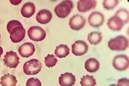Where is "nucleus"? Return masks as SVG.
Returning a JSON list of instances; mask_svg holds the SVG:
<instances>
[{
	"label": "nucleus",
	"mask_w": 129,
	"mask_h": 86,
	"mask_svg": "<svg viewBox=\"0 0 129 86\" xmlns=\"http://www.w3.org/2000/svg\"><path fill=\"white\" fill-rule=\"evenodd\" d=\"M26 86H42V83L39 79L31 78L27 81Z\"/></svg>",
	"instance_id": "obj_26"
},
{
	"label": "nucleus",
	"mask_w": 129,
	"mask_h": 86,
	"mask_svg": "<svg viewBox=\"0 0 129 86\" xmlns=\"http://www.w3.org/2000/svg\"><path fill=\"white\" fill-rule=\"evenodd\" d=\"M9 33L11 41L14 43H18L24 39L25 30L23 26H17L13 28Z\"/></svg>",
	"instance_id": "obj_6"
},
{
	"label": "nucleus",
	"mask_w": 129,
	"mask_h": 86,
	"mask_svg": "<svg viewBox=\"0 0 129 86\" xmlns=\"http://www.w3.org/2000/svg\"><path fill=\"white\" fill-rule=\"evenodd\" d=\"M28 36L34 41H41L46 36L45 31L40 26H33L28 30Z\"/></svg>",
	"instance_id": "obj_4"
},
{
	"label": "nucleus",
	"mask_w": 129,
	"mask_h": 86,
	"mask_svg": "<svg viewBox=\"0 0 129 86\" xmlns=\"http://www.w3.org/2000/svg\"><path fill=\"white\" fill-rule=\"evenodd\" d=\"M109 86H117V85H116V84H111V85H110Z\"/></svg>",
	"instance_id": "obj_30"
},
{
	"label": "nucleus",
	"mask_w": 129,
	"mask_h": 86,
	"mask_svg": "<svg viewBox=\"0 0 129 86\" xmlns=\"http://www.w3.org/2000/svg\"><path fill=\"white\" fill-rule=\"evenodd\" d=\"M107 25L109 29L113 31H119L123 28L124 23L117 16L114 15L109 19L107 22Z\"/></svg>",
	"instance_id": "obj_13"
},
{
	"label": "nucleus",
	"mask_w": 129,
	"mask_h": 86,
	"mask_svg": "<svg viewBox=\"0 0 129 86\" xmlns=\"http://www.w3.org/2000/svg\"><path fill=\"white\" fill-rule=\"evenodd\" d=\"M110 49L113 51H125L128 47V40L123 36H118L109 40L108 43Z\"/></svg>",
	"instance_id": "obj_1"
},
{
	"label": "nucleus",
	"mask_w": 129,
	"mask_h": 86,
	"mask_svg": "<svg viewBox=\"0 0 129 86\" xmlns=\"http://www.w3.org/2000/svg\"><path fill=\"white\" fill-rule=\"evenodd\" d=\"M36 11L35 4L30 2H28L23 5L21 9V14L25 18H30L33 15Z\"/></svg>",
	"instance_id": "obj_16"
},
{
	"label": "nucleus",
	"mask_w": 129,
	"mask_h": 86,
	"mask_svg": "<svg viewBox=\"0 0 129 86\" xmlns=\"http://www.w3.org/2000/svg\"><path fill=\"white\" fill-rule=\"evenodd\" d=\"M118 0H104L103 1V6L107 10H113L119 3Z\"/></svg>",
	"instance_id": "obj_23"
},
{
	"label": "nucleus",
	"mask_w": 129,
	"mask_h": 86,
	"mask_svg": "<svg viewBox=\"0 0 129 86\" xmlns=\"http://www.w3.org/2000/svg\"><path fill=\"white\" fill-rule=\"evenodd\" d=\"M85 68L88 72L94 73L99 70L100 63L96 59L94 58H89L85 62Z\"/></svg>",
	"instance_id": "obj_17"
},
{
	"label": "nucleus",
	"mask_w": 129,
	"mask_h": 86,
	"mask_svg": "<svg viewBox=\"0 0 129 86\" xmlns=\"http://www.w3.org/2000/svg\"><path fill=\"white\" fill-rule=\"evenodd\" d=\"M55 54L56 57L60 58H65L70 54V48L66 45H60L56 47L55 51Z\"/></svg>",
	"instance_id": "obj_19"
},
{
	"label": "nucleus",
	"mask_w": 129,
	"mask_h": 86,
	"mask_svg": "<svg viewBox=\"0 0 129 86\" xmlns=\"http://www.w3.org/2000/svg\"><path fill=\"white\" fill-rule=\"evenodd\" d=\"M80 84L81 86H95L96 82L92 76L87 75L83 76L82 78Z\"/></svg>",
	"instance_id": "obj_21"
},
{
	"label": "nucleus",
	"mask_w": 129,
	"mask_h": 86,
	"mask_svg": "<svg viewBox=\"0 0 129 86\" xmlns=\"http://www.w3.org/2000/svg\"><path fill=\"white\" fill-rule=\"evenodd\" d=\"M57 62H58V59L52 54H47V56L45 58V65L49 68L55 66Z\"/></svg>",
	"instance_id": "obj_24"
},
{
	"label": "nucleus",
	"mask_w": 129,
	"mask_h": 86,
	"mask_svg": "<svg viewBox=\"0 0 129 86\" xmlns=\"http://www.w3.org/2000/svg\"><path fill=\"white\" fill-rule=\"evenodd\" d=\"M4 62L6 66L11 69L16 68L20 63L17 53L13 51L7 52L4 57Z\"/></svg>",
	"instance_id": "obj_9"
},
{
	"label": "nucleus",
	"mask_w": 129,
	"mask_h": 86,
	"mask_svg": "<svg viewBox=\"0 0 129 86\" xmlns=\"http://www.w3.org/2000/svg\"><path fill=\"white\" fill-rule=\"evenodd\" d=\"M73 7V2L72 1H63L55 8V13L60 18H65L70 14Z\"/></svg>",
	"instance_id": "obj_2"
},
{
	"label": "nucleus",
	"mask_w": 129,
	"mask_h": 86,
	"mask_svg": "<svg viewBox=\"0 0 129 86\" xmlns=\"http://www.w3.org/2000/svg\"><path fill=\"white\" fill-rule=\"evenodd\" d=\"M75 82V76L70 73L62 74L59 78V83L61 86H73Z\"/></svg>",
	"instance_id": "obj_14"
},
{
	"label": "nucleus",
	"mask_w": 129,
	"mask_h": 86,
	"mask_svg": "<svg viewBox=\"0 0 129 86\" xmlns=\"http://www.w3.org/2000/svg\"><path fill=\"white\" fill-rule=\"evenodd\" d=\"M17 26H23V25L19 21L16 20H12L9 22L8 25H7V30H8L9 33H10L11 30L13 28L17 27Z\"/></svg>",
	"instance_id": "obj_25"
},
{
	"label": "nucleus",
	"mask_w": 129,
	"mask_h": 86,
	"mask_svg": "<svg viewBox=\"0 0 129 86\" xmlns=\"http://www.w3.org/2000/svg\"><path fill=\"white\" fill-rule=\"evenodd\" d=\"M88 22L92 27L99 28L103 25L104 22V16L100 12H92L89 16Z\"/></svg>",
	"instance_id": "obj_7"
},
{
	"label": "nucleus",
	"mask_w": 129,
	"mask_h": 86,
	"mask_svg": "<svg viewBox=\"0 0 129 86\" xmlns=\"http://www.w3.org/2000/svg\"><path fill=\"white\" fill-rule=\"evenodd\" d=\"M116 16H117L125 24H127L129 20V14L128 11L126 10L125 9H121L116 12L115 15Z\"/></svg>",
	"instance_id": "obj_22"
},
{
	"label": "nucleus",
	"mask_w": 129,
	"mask_h": 86,
	"mask_svg": "<svg viewBox=\"0 0 129 86\" xmlns=\"http://www.w3.org/2000/svg\"><path fill=\"white\" fill-rule=\"evenodd\" d=\"M10 2H11V3L13 4V5H18L19 4H20V3H21V1H10Z\"/></svg>",
	"instance_id": "obj_28"
},
{
	"label": "nucleus",
	"mask_w": 129,
	"mask_h": 86,
	"mask_svg": "<svg viewBox=\"0 0 129 86\" xmlns=\"http://www.w3.org/2000/svg\"><path fill=\"white\" fill-rule=\"evenodd\" d=\"M114 68L118 71H125L129 66L128 57L126 55L120 54L116 56L113 60Z\"/></svg>",
	"instance_id": "obj_5"
},
{
	"label": "nucleus",
	"mask_w": 129,
	"mask_h": 86,
	"mask_svg": "<svg viewBox=\"0 0 129 86\" xmlns=\"http://www.w3.org/2000/svg\"><path fill=\"white\" fill-rule=\"evenodd\" d=\"M89 46L87 43L82 40L76 41L72 45V53L76 56H81L86 53Z\"/></svg>",
	"instance_id": "obj_8"
},
{
	"label": "nucleus",
	"mask_w": 129,
	"mask_h": 86,
	"mask_svg": "<svg viewBox=\"0 0 129 86\" xmlns=\"http://www.w3.org/2000/svg\"><path fill=\"white\" fill-rule=\"evenodd\" d=\"M17 80L15 76L10 74L2 76L1 78V84L2 86H16Z\"/></svg>",
	"instance_id": "obj_18"
},
{
	"label": "nucleus",
	"mask_w": 129,
	"mask_h": 86,
	"mask_svg": "<svg viewBox=\"0 0 129 86\" xmlns=\"http://www.w3.org/2000/svg\"><path fill=\"white\" fill-rule=\"evenodd\" d=\"M35 47L31 42H25L20 45L19 48V53L24 58H28L32 56L35 52Z\"/></svg>",
	"instance_id": "obj_12"
},
{
	"label": "nucleus",
	"mask_w": 129,
	"mask_h": 86,
	"mask_svg": "<svg viewBox=\"0 0 129 86\" xmlns=\"http://www.w3.org/2000/svg\"><path fill=\"white\" fill-rule=\"evenodd\" d=\"M52 17V13L47 9H42L39 11L36 15V20L38 23L46 25L49 23Z\"/></svg>",
	"instance_id": "obj_15"
},
{
	"label": "nucleus",
	"mask_w": 129,
	"mask_h": 86,
	"mask_svg": "<svg viewBox=\"0 0 129 86\" xmlns=\"http://www.w3.org/2000/svg\"><path fill=\"white\" fill-rule=\"evenodd\" d=\"M102 33L98 31L91 32L87 36V40L91 44L95 45L99 44L102 41Z\"/></svg>",
	"instance_id": "obj_20"
},
{
	"label": "nucleus",
	"mask_w": 129,
	"mask_h": 86,
	"mask_svg": "<svg viewBox=\"0 0 129 86\" xmlns=\"http://www.w3.org/2000/svg\"><path fill=\"white\" fill-rule=\"evenodd\" d=\"M96 6L95 0H80L77 2V9L81 13H85L94 9Z\"/></svg>",
	"instance_id": "obj_11"
},
{
	"label": "nucleus",
	"mask_w": 129,
	"mask_h": 86,
	"mask_svg": "<svg viewBox=\"0 0 129 86\" xmlns=\"http://www.w3.org/2000/svg\"><path fill=\"white\" fill-rule=\"evenodd\" d=\"M0 39H1V33H0Z\"/></svg>",
	"instance_id": "obj_31"
},
{
	"label": "nucleus",
	"mask_w": 129,
	"mask_h": 86,
	"mask_svg": "<svg viewBox=\"0 0 129 86\" xmlns=\"http://www.w3.org/2000/svg\"><path fill=\"white\" fill-rule=\"evenodd\" d=\"M3 49H2V48L0 46V57H1L2 54H3Z\"/></svg>",
	"instance_id": "obj_29"
},
{
	"label": "nucleus",
	"mask_w": 129,
	"mask_h": 86,
	"mask_svg": "<svg viewBox=\"0 0 129 86\" xmlns=\"http://www.w3.org/2000/svg\"><path fill=\"white\" fill-rule=\"evenodd\" d=\"M117 86H129V80L127 78H122L119 79Z\"/></svg>",
	"instance_id": "obj_27"
},
{
	"label": "nucleus",
	"mask_w": 129,
	"mask_h": 86,
	"mask_svg": "<svg viewBox=\"0 0 129 86\" xmlns=\"http://www.w3.org/2000/svg\"><path fill=\"white\" fill-rule=\"evenodd\" d=\"M86 23V19L83 16L77 14L73 16L69 22L70 27L72 30L78 31L84 27Z\"/></svg>",
	"instance_id": "obj_10"
},
{
	"label": "nucleus",
	"mask_w": 129,
	"mask_h": 86,
	"mask_svg": "<svg viewBox=\"0 0 129 86\" xmlns=\"http://www.w3.org/2000/svg\"><path fill=\"white\" fill-rule=\"evenodd\" d=\"M42 69V64L38 59H32L24 63L23 71L26 75H36L40 72Z\"/></svg>",
	"instance_id": "obj_3"
}]
</instances>
